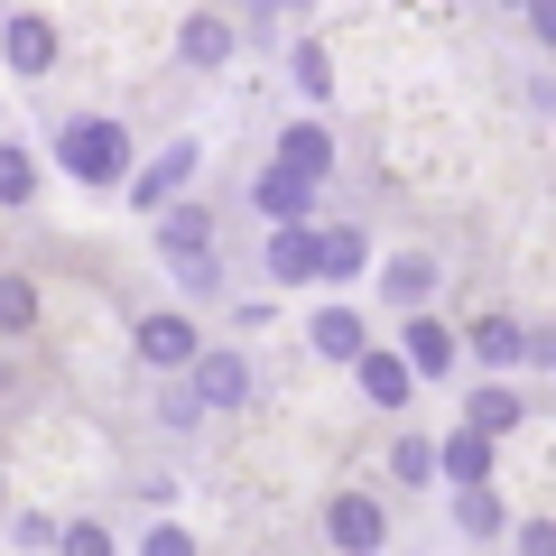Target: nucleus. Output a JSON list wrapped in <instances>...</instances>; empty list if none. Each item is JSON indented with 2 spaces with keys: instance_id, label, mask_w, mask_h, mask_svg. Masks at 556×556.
<instances>
[{
  "instance_id": "obj_19",
  "label": "nucleus",
  "mask_w": 556,
  "mask_h": 556,
  "mask_svg": "<svg viewBox=\"0 0 556 556\" xmlns=\"http://www.w3.org/2000/svg\"><path fill=\"white\" fill-rule=\"evenodd\" d=\"M427 288H437V269H427V260H399V269H390V298H399V306H417Z\"/></svg>"
},
{
  "instance_id": "obj_4",
  "label": "nucleus",
  "mask_w": 556,
  "mask_h": 556,
  "mask_svg": "<svg viewBox=\"0 0 556 556\" xmlns=\"http://www.w3.org/2000/svg\"><path fill=\"white\" fill-rule=\"evenodd\" d=\"M186 177H195V139H177V149H167L159 167H139V177H130V195H139V214H149V204H167V195H177Z\"/></svg>"
},
{
  "instance_id": "obj_2",
  "label": "nucleus",
  "mask_w": 556,
  "mask_h": 556,
  "mask_svg": "<svg viewBox=\"0 0 556 556\" xmlns=\"http://www.w3.org/2000/svg\"><path fill=\"white\" fill-rule=\"evenodd\" d=\"M167 260H177L186 288H214V241H204V214H167Z\"/></svg>"
},
{
  "instance_id": "obj_24",
  "label": "nucleus",
  "mask_w": 556,
  "mask_h": 556,
  "mask_svg": "<svg viewBox=\"0 0 556 556\" xmlns=\"http://www.w3.org/2000/svg\"><path fill=\"white\" fill-rule=\"evenodd\" d=\"M464 529H501V501L492 492H464Z\"/></svg>"
},
{
  "instance_id": "obj_11",
  "label": "nucleus",
  "mask_w": 556,
  "mask_h": 556,
  "mask_svg": "<svg viewBox=\"0 0 556 556\" xmlns=\"http://www.w3.org/2000/svg\"><path fill=\"white\" fill-rule=\"evenodd\" d=\"M445 473H455L464 492H482V473H492V437H445Z\"/></svg>"
},
{
  "instance_id": "obj_6",
  "label": "nucleus",
  "mask_w": 556,
  "mask_h": 556,
  "mask_svg": "<svg viewBox=\"0 0 556 556\" xmlns=\"http://www.w3.org/2000/svg\"><path fill=\"white\" fill-rule=\"evenodd\" d=\"M139 362H159V371L195 362V325H186V316H149V325H139Z\"/></svg>"
},
{
  "instance_id": "obj_10",
  "label": "nucleus",
  "mask_w": 556,
  "mask_h": 556,
  "mask_svg": "<svg viewBox=\"0 0 556 556\" xmlns=\"http://www.w3.org/2000/svg\"><path fill=\"white\" fill-rule=\"evenodd\" d=\"M269 278H288V288L316 278V232H278V241H269Z\"/></svg>"
},
{
  "instance_id": "obj_5",
  "label": "nucleus",
  "mask_w": 556,
  "mask_h": 556,
  "mask_svg": "<svg viewBox=\"0 0 556 556\" xmlns=\"http://www.w3.org/2000/svg\"><path fill=\"white\" fill-rule=\"evenodd\" d=\"M0 38H10V65H20V75H47V65H56V28H47L38 10H20Z\"/></svg>"
},
{
  "instance_id": "obj_22",
  "label": "nucleus",
  "mask_w": 556,
  "mask_h": 556,
  "mask_svg": "<svg viewBox=\"0 0 556 556\" xmlns=\"http://www.w3.org/2000/svg\"><path fill=\"white\" fill-rule=\"evenodd\" d=\"M298 84H306V93H325V84H334V65H325V47H298Z\"/></svg>"
},
{
  "instance_id": "obj_16",
  "label": "nucleus",
  "mask_w": 556,
  "mask_h": 556,
  "mask_svg": "<svg viewBox=\"0 0 556 556\" xmlns=\"http://www.w3.org/2000/svg\"><path fill=\"white\" fill-rule=\"evenodd\" d=\"M28 186H38L28 149H10V139H0V204H28Z\"/></svg>"
},
{
  "instance_id": "obj_26",
  "label": "nucleus",
  "mask_w": 556,
  "mask_h": 556,
  "mask_svg": "<svg viewBox=\"0 0 556 556\" xmlns=\"http://www.w3.org/2000/svg\"><path fill=\"white\" fill-rule=\"evenodd\" d=\"M65 556H112V538L102 529H65Z\"/></svg>"
},
{
  "instance_id": "obj_23",
  "label": "nucleus",
  "mask_w": 556,
  "mask_h": 556,
  "mask_svg": "<svg viewBox=\"0 0 556 556\" xmlns=\"http://www.w3.org/2000/svg\"><path fill=\"white\" fill-rule=\"evenodd\" d=\"M139 556H195V538H186V529H149V538H139Z\"/></svg>"
},
{
  "instance_id": "obj_12",
  "label": "nucleus",
  "mask_w": 556,
  "mask_h": 556,
  "mask_svg": "<svg viewBox=\"0 0 556 556\" xmlns=\"http://www.w3.org/2000/svg\"><path fill=\"white\" fill-rule=\"evenodd\" d=\"M408 362H417V371H437V380H445V362H455V334L417 316V325H408Z\"/></svg>"
},
{
  "instance_id": "obj_8",
  "label": "nucleus",
  "mask_w": 556,
  "mask_h": 556,
  "mask_svg": "<svg viewBox=\"0 0 556 556\" xmlns=\"http://www.w3.org/2000/svg\"><path fill=\"white\" fill-rule=\"evenodd\" d=\"M316 353H334V362H362V353H371V334H362L353 306H325V316H316Z\"/></svg>"
},
{
  "instance_id": "obj_13",
  "label": "nucleus",
  "mask_w": 556,
  "mask_h": 556,
  "mask_svg": "<svg viewBox=\"0 0 556 556\" xmlns=\"http://www.w3.org/2000/svg\"><path fill=\"white\" fill-rule=\"evenodd\" d=\"M362 390H371L380 408H399V399H408V362H390V353H362Z\"/></svg>"
},
{
  "instance_id": "obj_18",
  "label": "nucleus",
  "mask_w": 556,
  "mask_h": 556,
  "mask_svg": "<svg viewBox=\"0 0 556 556\" xmlns=\"http://www.w3.org/2000/svg\"><path fill=\"white\" fill-rule=\"evenodd\" d=\"M316 269H325V278H353V269H362V241H353V232H325V241H316Z\"/></svg>"
},
{
  "instance_id": "obj_20",
  "label": "nucleus",
  "mask_w": 556,
  "mask_h": 556,
  "mask_svg": "<svg viewBox=\"0 0 556 556\" xmlns=\"http://www.w3.org/2000/svg\"><path fill=\"white\" fill-rule=\"evenodd\" d=\"M204 399H214V408L241 399V362H204Z\"/></svg>"
},
{
  "instance_id": "obj_9",
  "label": "nucleus",
  "mask_w": 556,
  "mask_h": 556,
  "mask_svg": "<svg viewBox=\"0 0 556 556\" xmlns=\"http://www.w3.org/2000/svg\"><path fill=\"white\" fill-rule=\"evenodd\" d=\"M325 159H334V139H325L316 121H298V130H288V159H278V167H288L298 186H316V177H325Z\"/></svg>"
},
{
  "instance_id": "obj_25",
  "label": "nucleus",
  "mask_w": 556,
  "mask_h": 556,
  "mask_svg": "<svg viewBox=\"0 0 556 556\" xmlns=\"http://www.w3.org/2000/svg\"><path fill=\"white\" fill-rule=\"evenodd\" d=\"M519 556H556V529H547V519H529V529H519Z\"/></svg>"
},
{
  "instance_id": "obj_27",
  "label": "nucleus",
  "mask_w": 556,
  "mask_h": 556,
  "mask_svg": "<svg viewBox=\"0 0 556 556\" xmlns=\"http://www.w3.org/2000/svg\"><path fill=\"white\" fill-rule=\"evenodd\" d=\"M529 28H538L547 47H556V0H547V10H529Z\"/></svg>"
},
{
  "instance_id": "obj_14",
  "label": "nucleus",
  "mask_w": 556,
  "mask_h": 556,
  "mask_svg": "<svg viewBox=\"0 0 556 556\" xmlns=\"http://www.w3.org/2000/svg\"><path fill=\"white\" fill-rule=\"evenodd\" d=\"M186 56H195V65H223V56H232V28H223L214 10H195V20H186Z\"/></svg>"
},
{
  "instance_id": "obj_21",
  "label": "nucleus",
  "mask_w": 556,
  "mask_h": 556,
  "mask_svg": "<svg viewBox=\"0 0 556 556\" xmlns=\"http://www.w3.org/2000/svg\"><path fill=\"white\" fill-rule=\"evenodd\" d=\"M28 316H38V298H28L20 278H0V325H28Z\"/></svg>"
},
{
  "instance_id": "obj_1",
  "label": "nucleus",
  "mask_w": 556,
  "mask_h": 556,
  "mask_svg": "<svg viewBox=\"0 0 556 556\" xmlns=\"http://www.w3.org/2000/svg\"><path fill=\"white\" fill-rule=\"evenodd\" d=\"M56 159H65V177H84V186H112L121 167H130V139H121V121H75V130L56 139Z\"/></svg>"
},
{
  "instance_id": "obj_3",
  "label": "nucleus",
  "mask_w": 556,
  "mask_h": 556,
  "mask_svg": "<svg viewBox=\"0 0 556 556\" xmlns=\"http://www.w3.org/2000/svg\"><path fill=\"white\" fill-rule=\"evenodd\" d=\"M325 529H334V547H343V556H371V547H380V510H371L362 492H343L334 510H325Z\"/></svg>"
},
{
  "instance_id": "obj_17",
  "label": "nucleus",
  "mask_w": 556,
  "mask_h": 556,
  "mask_svg": "<svg viewBox=\"0 0 556 556\" xmlns=\"http://www.w3.org/2000/svg\"><path fill=\"white\" fill-rule=\"evenodd\" d=\"M492 427H519V390H482L473 399V437H492Z\"/></svg>"
},
{
  "instance_id": "obj_7",
  "label": "nucleus",
  "mask_w": 556,
  "mask_h": 556,
  "mask_svg": "<svg viewBox=\"0 0 556 556\" xmlns=\"http://www.w3.org/2000/svg\"><path fill=\"white\" fill-rule=\"evenodd\" d=\"M306 204H316V186H298L288 167L260 177V214H278V232H306Z\"/></svg>"
},
{
  "instance_id": "obj_15",
  "label": "nucleus",
  "mask_w": 556,
  "mask_h": 556,
  "mask_svg": "<svg viewBox=\"0 0 556 556\" xmlns=\"http://www.w3.org/2000/svg\"><path fill=\"white\" fill-rule=\"evenodd\" d=\"M473 353H482V362H519V353H529V334H519L510 316H482V325H473Z\"/></svg>"
}]
</instances>
